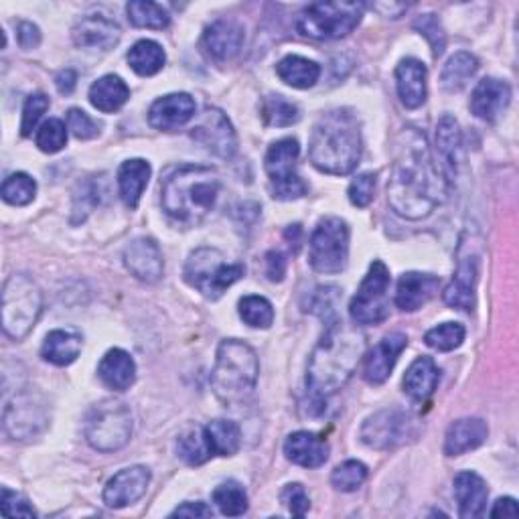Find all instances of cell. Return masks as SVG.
<instances>
[{"instance_id": "29", "label": "cell", "mask_w": 519, "mask_h": 519, "mask_svg": "<svg viewBox=\"0 0 519 519\" xmlns=\"http://www.w3.org/2000/svg\"><path fill=\"white\" fill-rule=\"evenodd\" d=\"M489 489L487 483L473 471H463L455 477V499L459 503V515L465 519H477L485 513Z\"/></svg>"}, {"instance_id": "13", "label": "cell", "mask_w": 519, "mask_h": 519, "mask_svg": "<svg viewBox=\"0 0 519 519\" xmlns=\"http://www.w3.org/2000/svg\"><path fill=\"white\" fill-rule=\"evenodd\" d=\"M5 430L15 440H27L37 436L49 422L45 402L33 392L17 394L5 406Z\"/></svg>"}, {"instance_id": "40", "label": "cell", "mask_w": 519, "mask_h": 519, "mask_svg": "<svg viewBox=\"0 0 519 519\" xmlns=\"http://www.w3.org/2000/svg\"><path fill=\"white\" fill-rule=\"evenodd\" d=\"M126 15L128 21L140 29L163 31L171 23L167 9L163 5L151 3V0H132V3L126 5Z\"/></svg>"}, {"instance_id": "35", "label": "cell", "mask_w": 519, "mask_h": 519, "mask_svg": "<svg viewBox=\"0 0 519 519\" xmlns=\"http://www.w3.org/2000/svg\"><path fill=\"white\" fill-rule=\"evenodd\" d=\"M130 98V88L120 76H104L96 80L90 88V102L96 110L104 114L118 112Z\"/></svg>"}, {"instance_id": "23", "label": "cell", "mask_w": 519, "mask_h": 519, "mask_svg": "<svg viewBox=\"0 0 519 519\" xmlns=\"http://www.w3.org/2000/svg\"><path fill=\"white\" fill-rule=\"evenodd\" d=\"M284 455L294 465L305 469H319L329 459V444L315 432L299 430L286 438Z\"/></svg>"}, {"instance_id": "14", "label": "cell", "mask_w": 519, "mask_h": 519, "mask_svg": "<svg viewBox=\"0 0 519 519\" xmlns=\"http://www.w3.org/2000/svg\"><path fill=\"white\" fill-rule=\"evenodd\" d=\"M191 138L219 159H232L238 151L236 130L230 118L217 108H207L203 112V116L191 130Z\"/></svg>"}, {"instance_id": "18", "label": "cell", "mask_w": 519, "mask_h": 519, "mask_svg": "<svg viewBox=\"0 0 519 519\" xmlns=\"http://www.w3.org/2000/svg\"><path fill=\"white\" fill-rule=\"evenodd\" d=\"M124 266L128 272L146 282L155 284L165 272V262L159 244L153 238H136L124 250Z\"/></svg>"}, {"instance_id": "61", "label": "cell", "mask_w": 519, "mask_h": 519, "mask_svg": "<svg viewBox=\"0 0 519 519\" xmlns=\"http://www.w3.org/2000/svg\"><path fill=\"white\" fill-rule=\"evenodd\" d=\"M372 9L374 11H378V13H382L384 17H390V19H398L404 11H408V5H396V3H376V5H372Z\"/></svg>"}, {"instance_id": "5", "label": "cell", "mask_w": 519, "mask_h": 519, "mask_svg": "<svg viewBox=\"0 0 519 519\" xmlns=\"http://www.w3.org/2000/svg\"><path fill=\"white\" fill-rule=\"evenodd\" d=\"M258 376L260 361L248 343L240 339H226L219 343L211 372V388L221 404H242L256 390Z\"/></svg>"}, {"instance_id": "51", "label": "cell", "mask_w": 519, "mask_h": 519, "mask_svg": "<svg viewBox=\"0 0 519 519\" xmlns=\"http://www.w3.org/2000/svg\"><path fill=\"white\" fill-rule=\"evenodd\" d=\"M100 128L102 126L80 108H71L67 112V130H71V134L80 140H92L100 136Z\"/></svg>"}, {"instance_id": "15", "label": "cell", "mask_w": 519, "mask_h": 519, "mask_svg": "<svg viewBox=\"0 0 519 519\" xmlns=\"http://www.w3.org/2000/svg\"><path fill=\"white\" fill-rule=\"evenodd\" d=\"M408 426V418L398 410H380L369 416L361 426V440L369 449L386 451L396 447Z\"/></svg>"}, {"instance_id": "19", "label": "cell", "mask_w": 519, "mask_h": 519, "mask_svg": "<svg viewBox=\"0 0 519 519\" xmlns=\"http://www.w3.org/2000/svg\"><path fill=\"white\" fill-rule=\"evenodd\" d=\"M406 347H408V337L404 333H392L384 337L365 357V367H363L365 382L372 386L384 384L392 376L394 367Z\"/></svg>"}, {"instance_id": "57", "label": "cell", "mask_w": 519, "mask_h": 519, "mask_svg": "<svg viewBox=\"0 0 519 519\" xmlns=\"http://www.w3.org/2000/svg\"><path fill=\"white\" fill-rule=\"evenodd\" d=\"M266 276L272 282H282L286 276V260L280 252H268L266 254Z\"/></svg>"}, {"instance_id": "26", "label": "cell", "mask_w": 519, "mask_h": 519, "mask_svg": "<svg viewBox=\"0 0 519 519\" xmlns=\"http://www.w3.org/2000/svg\"><path fill=\"white\" fill-rule=\"evenodd\" d=\"M426 80H428V69L420 59L408 57L402 59L396 67V88L400 102L408 110H416L426 102Z\"/></svg>"}, {"instance_id": "31", "label": "cell", "mask_w": 519, "mask_h": 519, "mask_svg": "<svg viewBox=\"0 0 519 519\" xmlns=\"http://www.w3.org/2000/svg\"><path fill=\"white\" fill-rule=\"evenodd\" d=\"M440 380V369L436 367L434 359L428 355L418 357L408 369L404 376V392L414 400V402H426Z\"/></svg>"}, {"instance_id": "37", "label": "cell", "mask_w": 519, "mask_h": 519, "mask_svg": "<svg viewBox=\"0 0 519 519\" xmlns=\"http://www.w3.org/2000/svg\"><path fill=\"white\" fill-rule=\"evenodd\" d=\"M126 59L134 73H138V76H142V78H151V76H157V73L165 67L167 55H165V49L157 41L142 39L132 45Z\"/></svg>"}, {"instance_id": "41", "label": "cell", "mask_w": 519, "mask_h": 519, "mask_svg": "<svg viewBox=\"0 0 519 519\" xmlns=\"http://www.w3.org/2000/svg\"><path fill=\"white\" fill-rule=\"evenodd\" d=\"M262 118L268 126H276V128H286V126H292L301 120V108L288 102L286 98L282 96H266L264 102H262Z\"/></svg>"}, {"instance_id": "47", "label": "cell", "mask_w": 519, "mask_h": 519, "mask_svg": "<svg viewBox=\"0 0 519 519\" xmlns=\"http://www.w3.org/2000/svg\"><path fill=\"white\" fill-rule=\"evenodd\" d=\"M365 479H367V467L361 461H345L331 475L333 487L343 493L357 491L365 483Z\"/></svg>"}, {"instance_id": "1", "label": "cell", "mask_w": 519, "mask_h": 519, "mask_svg": "<svg viewBox=\"0 0 519 519\" xmlns=\"http://www.w3.org/2000/svg\"><path fill=\"white\" fill-rule=\"evenodd\" d=\"M447 195V181L438 171L428 138L406 126L394 140V163L388 183V203L404 219L428 217Z\"/></svg>"}, {"instance_id": "22", "label": "cell", "mask_w": 519, "mask_h": 519, "mask_svg": "<svg viewBox=\"0 0 519 519\" xmlns=\"http://www.w3.org/2000/svg\"><path fill=\"white\" fill-rule=\"evenodd\" d=\"M195 110H197L195 100L189 94L185 92L169 94L159 98L151 106V110H148V122H151V126L157 130L171 132L185 126L195 116Z\"/></svg>"}, {"instance_id": "54", "label": "cell", "mask_w": 519, "mask_h": 519, "mask_svg": "<svg viewBox=\"0 0 519 519\" xmlns=\"http://www.w3.org/2000/svg\"><path fill=\"white\" fill-rule=\"evenodd\" d=\"M282 503L286 505V509L294 515V517H305L311 509V499L305 491L303 485L299 483H290L282 489V495H280Z\"/></svg>"}, {"instance_id": "46", "label": "cell", "mask_w": 519, "mask_h": 519, "mask_svg": "<svg viewBox=\"0 0 519 519\" xmlns=\"http://www.w3.org/2000/svg\"><path fill=\"white\" fill-rule=\"evenodd\" d=\"M35 142H37L41 153H47V155L59 153L61 148L67 144V128H65V124L61 120H57V118H49L47 122H43L39 126Z\"/></svg>"}, {"instance_id": "55", "label": "cell", "mask_w": 519, "mask_h": 519, "mask_svg": "<svg viewBox=\"0 0 519 519\" xmlns=\"http://www.w3.org/2000/svg\"><path fill=\"white\" fill-rule=\"evenodd\" d=\"M0 509H3V515L7 517H35L37 511L33 509V505L17 491L11 489H3V499H0Z\"/></svg>"}, {"instance_id": "44", "label": "cell", "mask_w": 519, "mask_h": 519, "mask_svg": "<svg viewBox=\"0 0 519 519\" xmlns=\"http://www.w3.org/2000/svg\"><path fill=\"white\" fill-rule=\"evenodd\" d=\"M3 199L9 203V205H15V207H23V205H29L35 195H37V183L31 175L27 173H13L5 179L3 183Z\"/></svg>"}, {"instance_id": "28", "label": "cell", "mask_w": 519, "mask_h": 519, "mask_svg": "<svg viewBox=\"0 0 519 519\" xmlns=\"http://www.w3.org/2000/svg\"><path fill=\"white\" fill-rule=\"evenodd\" d=\"M477 280H479V270H477V260L467 258L459 264L451 284L444 288L442 299L451 309L457 311H473L475 309V290H477Z\"/></svg>"}, {"instance_id": "7", "label": "cell", "mask_w": 519, "mask_h": 519, "mask_svg": "<svg viewBox=\"0 0 519 519\" xmlns=\"http://www.w3.org/2000/svg\"><path fill=\"white\" fill-rule=\"evenodd\" d=\"M43 311V294L37 282L27 274H13L3 288V329L21 341L37 325Z\"/></svg>"}, {"instance_id": "12", "label": "cell", "mask_w": 519, "mask_h": 519, "mask_svg": "<svg viewBox=\"0 0 519 519\" xmlns=\"http://www.w3.org/2000/svg\"><path fill=\"white\" fill-rule=\"evenodd\" d=\"M349 226L341 217L321 219L309 244V262L315 272L339 274L349 260Z\"/></svg>"}, {"instance_id": "17", "label": "cell", "mask_w": 519, "mask_h": 519, "mask_svg": "<svg viewBox=\"0 0 519 519\" xmlns=\"http://www.w3.org/2000/svg\"><path fill=\"white\" fill-rule=\"evenodd\" d=\"M151 471L142 465H134L116 473L104 487V503L112 509H122L144 497Z\"/></svg>"}, {"instance_id": "16", "label": "cell", "mask_w": 519, "mask_h": 519, "mask_svg": "<svg viewBox=\"0 0 519 519\" xmlns=\"http://www.w3.org/2000/svg\"><path fill=\"white\" fill-rule=\"evenodd\" d=\"M120 37H122L120 25L100 13L82 17L71 31L73 43H76L80 49H90V51H110L118 45Z\"/></svg>"}, {"instance_id": "3", "label": "cell", "mask_w": 519, "mask_h": 519, "mask_svg": "<svg viewBox=\"0 0 519 519\" xmlns=\"http://www.w3.org/2000/svg\"><path fill=\"white\" fill-rule=\"evenodd\" d=\"M363 153L361 124L347 108L323 114L311 134L309 157L317 171L343 177L357 169Z\"/></svg>"}, {"instance_id": "49", "label": "cell", "mask_w": 519, "mask_h": 519, "mask_svg": "<svg viewBox=\"0 0 519 519\" xmlns=\"http://www.w3.org/2000/svg\"><path fill=\"white\" fill-rule=\"evenodd\" d=\"M414 29L428 39L430 47H432V55L440 57L447 49V35H444V29L440 25V21L436 19V15H420L414 21Z\"/></svg>"}, {"instance_id": "43", "label": "cell", "mask_w": 519, "mask_h": 519, "mask_svg": "<svg viewBox=\"0 0 519 519\" xmlns=\"http://www.w3.org/2000/svg\"><path fill=\"white\" fill-rule=\"evenodd\" d=\"M211 499L217 505V509L228 517H238V515H244L248 511V495H246L244 487L236 481L221 483L213 491Z\"/></svg>"}, {"instance_id": "30", "label": "cell", "mask_w": 519, "mask_h": 519, "mask_svg": "<svg viewBox=\"0 0 519 519\" xmlns=\"http://www.w3.org/2000/svg\"><path fill=\"white\" fill-rule=\"evenodd\" d=\"M98 376L106 388L126 392L136 380V363L128 351L118 347L110 349L98 365Z\"/></svg>"}, {"instance_id": "60", "label": "cell", "mask_w": 519, "mask_h": 519, "mask_svg": "<svg viewBox=\"0 0 519 519\" xmlns=\"http://www.w3.org/2000/svg\"><path fill=\"white\" fill-rule=\"evenodd\" d=\"M491 517H511L515 519L519 515V509H517V501L513 497H501L495 501L491 513Z\"/></svg>"}, {"instance_id": "4", "label": "cell", "mask_w": 519, "mask_h": 519, "mask_svg": "<svg viewBox=\"0 0 519 519\" xmlns=\"http://www.w3.org/2000/svg\"><path fill=\"white\" fill-rule=\"evenodd\" d=\"M221 193V181L215 169L201 165H181L161 187L165 213L179 224H199L205 219Z\"/></svg>"}, {"instance_id": "42", "label": "cell", "mask_w": 519, "mask_h": 519, "mask_svg": "<svg viewBox=\"0 0 519 519\" xmlns=\"http://www.w3.org/2000/svg\"><path fill=\"white\" fill-rule=\"evenodd\" d=\"M242 321L252 329H270L274 323V307L258 294H248L238 303Z\"/></svg>"}, {"instance_id": "48", "label": "cell", "mask_w": 519, "mask_h": 519, "mask_svg": "<svg viewBox=\"0 0 519 519\" xmlns=\"http://www.w3.org/2000/svg\"><path fill=\"white\" fill-rule=\"evenodd\" d=\"M339 299H341V290H339V288H335V286H321V288H317V292L313 294V301H311V305H309L307 311L321 315V319H323L325 323L335 321V319H339V317H337Z\"/></svg>"}, {"instance_id": "36", "label": "cell", "mask_w": 519, "mask_h": 519, "mask_svg": "<svg viewBox=\"0 0 519 519\" xmlns=\"http://www.w3.org/2000/svg\"><path fill=\"white\" fill-rule=\"evenodd\" d=\"M177 455L191 467H199L207 463L211 457H215L205 426H191L185 432H181L177 440Z\"/></svg>"}, {"instance_id": "53", "label": "cell", "mask_w": 519, "mask_h": 519, "mask_svg": "<svg viewBox=\"0 0 519 519\" xmlns=\"http://www.w3.org/2000/svg\"><path fill=\"white\" fill-rule=\"evenodd\" d=\"M49 108V98L45 94H33L27 98L23 106V122H21V134L31 136L33 130H37L39 120Z\"/></svg>"}, {"instance_id": "27", "label": "cell", "mask_w": 519, "mask_h": 519, "mask_svg": "<svg viewBox=\"0 0 519 519\" xmlns=\"http://www.w3.org/2000/svg\"><path fill=\"white\" fill-rule=\"evenodd\" d=\"M489 428L481 418H461L453 422L444 436V455L461 457L469 451L479 449L487 440Z\"/></svg>"}, {"instance_id": "32", "label": "cell", "mask_w": 519, "mask_h": 519, "mask_svg": "<svg viewBox=\"0 0 519 519\" xmlns=\"http://www.w3.org/2000/svg\"><path fill=\"white\" fill-rule=\"evenodd\" d=\"M276 73L286 86L296 90H309L321 78V65L301 55H286L278 61Z\"/></svg>"}, {"instance_id": "21", "label": "cell", "mask_w": 519, "mask_h": 519, "mask_svg": "<svg viewBox=\"0 0 519 519\" xmlns=\"http://www.w3.org/2000/svg\"><path fill=\"white\" fill-rule=\"evenodd\" d=\"M244 27L232 19H219L211 23L203 33L205 53L217 61L228 63L242 51Z\"/></svg>"}, {"instance_id": "34", "label": "cell", "mask_w": 519, "mask_h": 519, "mask_svg": "<svg viewBox=\"0 0 519 519\" xmlns=\"http://www.w3.org/2000/svg\"><path fill=\"white\" fill-rule=\"evenodd\" d=\"M82 353V337L73 331L55 329L45 337V343L41 347V357L47 363H53L57 367H65L76 361Z\"/></svg>"}, {"instance_id": "11", "label": "cell", "mask_w": 519, "mask_h": 519, "mask_svg": "<svg viewBox=\"0 0 519 519\" xmlns=\"http://www.w3.org/2000/svg\"><path fill=\"white\" fill-rule=\"evenodd\" d=\"M390 270L382 260H374L361 280L349 305V315L355 325L372 327L390 317Z\"/></svg>"}, {"instance_id": "6", "label": "cell", "mask_w": 519, "mask_h": 519, "mask_svg": "<svg viewBox=\"0 0 519 519\" xmlns=\"http://www.w3.org/2000/svg\"><path fill=\"white\" fill-rule=\"evenodd\" d=\"M246 266L232 262L217 248H197L185 262V282L201 292L205 299L217 301L230 286L244 278Z\"/></svg>"}, {"instance_id": "39", "label": "cell", "mask_w": 519, "mask_h": 519, "mask_svg": "<svg viewBox=\"0 0 519 519\" xmlns=\"http://www.w3.org/2000/svg\"><path fill=\"white\" fill-rule=\"evenodd\" d=\"M207 436L211 440V447L219 457H232L240 451L242 444V430L232 420H213L205 426Z\"/></svg>"}, {"instance_id": "45", "label": "cell", "mask_w": 519, "mask_h": 519, "mask_svg": "<svg viewBox=\"0 0 519 519\" xmlns=\"http://www.w3.org/2000/svg\"><path fill=\"white\" fill-rule=\"evenodd\" d=\"M465 335H467V331L461 323H442V325L430 329L424 335V341L428 347L447 353V351H455L457 347H461L465 341Z\"/></svg>"}, {"instance_id": "38", "label": "cell", "mask_w": 519, "mask_h": 519, "mask_svg": "<svg viewBox=\"0 0 519 519\" xmlns=\"http://www.w3.org/2000/svg\"><path fill=\"white\" fill-rule=\"evenodd\" d=\"M477 69H479L477 57L467 51H459L444 63L440 73V84L447 92H461L471 82Z\"/></svg>"}, {"instance_id": "33", "label": "cell", "mask_w": 519, "mask_h": 519, "mask_svg": "<svg viewBox=\"0 0 519 519\" xmlns=\"http://www.w3.org/2000/svg\"><path fill=\"white\" fill-rule=\"evenodd\" d=\"M151 173L153 169L144 159H130L122 163V167L118 169V189L126 207H138V201L148 185V179H151Z\"/></svg>"}, {"instance_id": "24", "label": "cell", "mask_w": 519, "mask_h": 519, "mask_svg": "<svg viewBox=\"0 0 519 519\" xmlns=\"http://www.w3.org/2000/svg\"><path fill=\"white\" fill-rule=\"evenodd\" d=\"M440 278L426 272H406L396 286V307L404 313L422 309L438 292Z\"/></svg>"}, {"instance_id": "10", "label": "cell", "mask_w": 519, "mask_h": 519, "mask_svg": "<svg viewBox=\"0 0 519 519\" xmlns=\"http://www.w3.org/2000/svg\"><path fill=\"white\" fill-rule=\"evenodd\" d=\"M301 157V144L296 138L276 140L266 153L264 169L270 179V193L278 201H294L307 195L309 187L296 173V163Z\"/></svg>"}, {"instance_id": "25", "label": "cell", "mask_w": 519, "mask_h": 519, "mask_svg": "<svg viewBox=\"0 0 519 519\" xmlns=\"http://www.w3.org/2000/svg\"><path fill=\"white\" fill-rule=\"evenodd\" d=\"M511 102V88L507 82L485 78L477 84L471 96V112L485 122H495Z\"/></svg>"}, {"instance_id": "59", "label": "cell", "mask_w": 519, "mask_h": 519, "mask_svg": "<svg viewBox=\"0 0 519 519\" xmlns=\"http://www.w3.org/2000/svg\"><path fill=\"white\" fill-rule=\"evenodd\" d=\"M55 86H57L59 94L69 96L78 86V73L73 69H61L55 76Z\"/></svg>"}, {"instance_id": "52", "label": "cell", "mask_w": 519, "mask_h": 519, "mask_svg": "<svg viewBox=\"0 0 519 519\" xmlns=\"http://www.w3.org/2000/svg\"><path fill=\"white\" fill-rule=\"evenodd\" d=\"M376 181H378L376 173H361V175H357L351 181V185H349V201L355 207H367L369 203L374 201Z\"/></svg>"}, {"instance_id": "50", "label": "cell", "mask_w": 519, "mask_h": 519, "mask_svg": "<svg viewBox=\"0 0 519 519\" xmlns=\"http://www.w3.org/2000/svg\"><path fill=\"white\" fill-rule=\"evenodd\" d=\"M100 203V189L94 181H86L80 185V191L73 197V224H82V221L92 213V209Z\"/></svg>"}, {"instance_id": "8", "label": "cell", "mask_w": 519, "mask_h": 519, "mask_svg": "<svg viewBox=\"0 0 519 519\" xmlns=\"http://www.w3.org/2000/svg\"><path fill=\"white\" fill-rule=\"evenodd\" d=\"M130 408L114 398L96 404L86 418V440L94 451L114 453L124 449L132 436Z\"/></svg>"}, {"instance_id": "2", "label": "cell", "mask_w": 519, "mask_h": 519, "mask_svg": "<svg viewBox=\"0 0 519 519\" xmlns=\"http://www.w3.org/2000/svg\"><path fill=\"white\" fill-rule=\"evenodd\" d=\"M363 357V337L345 327L341 319L329 321L325 333L309 359L307 388L313 406H323L355 374Z\"/></svg>"}, {"instance_id": "9", "label": "cell", "mask_w": 519, "mask_h": 519, "mask_svg": "<svg viewBox=\"0 0 519 519\" xmlns=\"http://www.w3.org/2000/svg\"><path fill=\"white\" fill-rule=\"evenodd\" d=\"M361 3H315L309 5L299 19L296 31L315 41H333L347 37L363 17Z\"/></svg>"}, {"instance_id": "56", "label": "cell", "mask_w": 519, "mask_h": 519, "mask_svg": "<svg viewBox=\"0 0 519 519\" xmlns=\"http://www.w3.org/2000/svg\"><path fill=\"white\" fill-rule=\"evenodd\" d=\"M17 39H19V45L27 51L31 49H37L39 43H41V31L37 25L29 23V21H21L19 27H17Z\"/></svg>"}, {"instance_id": "20", "label": "cell", "mask_w": 519, "mask_h": 519, "mask_svg": "<svg viewBox=\"0 0 519 519\" xmlns=\"http://www.w3.org/2000/svg\"><path fill=\"white\" fill-rule=\"evenodd\" d=\"M436 151L442 177L449 183H455L463 163V132L459 122L449 114L442 116L436 126Z\"/></svg>"}, {"instance_id": "58", "label": "cell", "mask_w": 519, "mask_h": 519, "mask_svg": "<svg viewBox=\"0 0 519 519\" xmlns=\"http://www.w3.org/2000/svg\"><path fill=\"white\" fill-rule=\"evenodd\" d=\"M171 515L173 517H211L213 511H211V507H207L201 501H195V503L189 501V503L179 505Z\"/></svg>"}]
</instances>
